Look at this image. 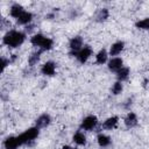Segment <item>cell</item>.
Returning <instances> with one entry per match:
<instances>
[{
    "label": "cell",
    "instance_id": "ba28073f",
    "mask_svg": "<svg viewBox=\"0 0 149 149\" xmlns=\"http://www.w3.org/2000/svg\"><path fill=\"white\" fill-rule=\"evenodd\" d=\"M51 123V116L48 113H42L41 115H38L35 120V127H37L38 129H43L47 128L49 125Z\"/></svg>",
    "mask_w": 149,
    "mask_h": 149
},
{
    "label": "cell",
    "instance_id": "30bf717a",
    "mask_svg": "<svg viewBox=\"0 0 149 149\" xmlns=\"http://www.w3.org/2000/svg\"><path fill=\"white\" fill-rule=\"evenodd\" d=\"M123 123H125V126H126L127 128H129V129L136 127L137 123H139V118H137L136 113H134V112H128V113L126 114L125 119H123Z\"/></svg>",
    "mask_w": 149,
    "mask_h": 149
},
{
    "label": "cell",
    "instance_id": "4fadbf2b",
    "mask_svg": "<svg viewBox=\"0 0 149 149\" xmlns=\"http://www.w3.org/2000/svg\"><path fill=\"white\" fill-rule=\"evenodd\" d=\"M118 125H119V116L112 115V116H108L107 119L104 120V122H102V128L106 129V130H112V129L116 128Z\"/></svg>",
    "mask_w": 149,
    "mask_h": 149
},
{
    "label": "cell",
    "instance_id": "ac0fdd59",
    "mask_svg": "<svg viewBox=\"0 0 149 149\" xmlns=\"http://www.w3.org/2000/svg\"><path fill=\"white\" fill-rule=\"evenodd\" d=\"M94 17H95V21H97V22H100V23L107 21V19L109 17V9L106 8V7H104V8H99V9L97 10Z\"/></svg>",
    "mask_w": 149,
    "mask_h": 149
},
{
    "label": "cell",
    "instance_id": "9c48e42d",
    "mask_svg": "<svg viewBox=\"0 0 149 149\" xmlns=\"http://www.w3.org/2000/svg\"><path fill=\"white\" fill-rule=\"evenodd\" d=\"M123 66V59L121 57H112L107 62V68L112 72H118Z\"/></svg>",
    "mask_w": 149,
    "mask_h": 149
},
{
    "label": "cell",
    "instance_id": "ffe728a7",
    "mask_svg": "<svg viewBox=\"0 0 149 149\" xmlns=\"http://www.w3.org/2000/svg\"><path fill=\"white\" fill-rule=\"evenodd\" d=\"M115 74H116V80L118 81H125V80H127L128 78H129V74H130V69L128 68V66H122L118 72H115Z\"/></svg>",
    "mask_w": 149,
    "mask_h": 149
},
{
    "label": "cell",
    "instance_id": "603a6c76",
    "mask_svg": "<svg viewBox=\"0 0 149 149\" xmlns=\"http://www.w3.org/2000/svg\"><path fill=\"white\" fill-rule=\"evenodd\" d=\"M122 91H123V84L121 81H118V80L111 87V92L113 95H119L122 93Z\"/></svg>",
    "mask_w": 149,
    "mask_h": 149
},
{
    "label": "cell",
    "instance_id": "277c9868",
    "mask_svg": "<svg viewBox=\"0 0 149 149\" xmlns=\"http://www.w3.org/2000/svg\"><path fill=\"white\" fill-rule=\"evenodd\" d=\"M98 123H99L98 118H97L95 115H93V114H90V115H86V116L81 120L79 127H80V130L91 132V130H93V129L98 126Z\"/></svg>",
    "mask_w": 149,
    "mask_h": 149
},
{
    "label": "cell",
    "instance_id": "9a60e30c",
    "mask_svg": "<svg viewBox=\"0 0 149 149\" xmlns=\"http://www.w3.org/2000/svg\"><path fill=\"white\" fill-rule=\"evenodd\" d=\"M97 143L100 148H108L112 144V139L111 136H108L107 134L104 133H99L97 135Z\"/></svg>",
    "mask_w": 149,
    "mask_h": 149
},
{
    "label": "cell",
    "instance_id": "3957f363",
    "mask_svg": "<svg viewBox=\"0 0 149 149\" xmlns=\"http://www.w3.org/2000/svg\"><path fill=\"white\" fill-rule=\"evenodd\" d=\"M38 135H40V129L34 126V127L26 129L20 135H17V137H19L21 146H28V144H31L38 137Z\"/></svg>",
    "mask_w": 149,
    "mask_h": 149
},
{
    "label": "cell",
    "instance_id": "d4e9b609",
    "mask_svg": "<svg viewBox=\"0 0 149 149\" xmlns=\"http://www.w3.org/2000/svg\"><path fill=\"white\" fill-rule=\"evenodd\" d=\"M62 149H73V147H71L70 144H64L62 146Z\"/></svg>",
    "mask_w": 149,
    "mask_h": 149
},
{
    "label": "cell",
    "instance_id": "52a82bcc",
    "mask_svg": "<svg viewBox=\"0 0 149 149\" xmlns=\"http://www.w3.org/2000/svg\"><path fill=\"white\" fill-rule=\"evenodd\" d=\"M56 70H57V65H56V63L54 61H47L41 66V73L43 76H45V77L55 76Z\"/></svg>",
    "mask_w": 149,
    "mask_h": 149
},
{
    "label": "cell",
    "instance_id": "7a4b0ae2",
    "mask_svg": "<svg viewBox=\"0 0 149 149\" xmlns=\"http://www.w3.org/2000/svg\"><path fill=\"white\" fill-rule=\"evenodd\" d=\"M29 41L34 47H36L42 52L43 51H49L54 48V40L43 35V34H41V33H36V34L31 35Z\"/></svg>",
    "mask_w": 149,
    "mask_h": 149
},
{
    "label": "cell",
    "instance_id": "44dd1931",
    "mask_svg": "<svg viewBox=\"0 0 149 149\" xmlns=\"http://www.w3.org/2000/svg\"><path fill=\"white\" fill-rule=\"evenodd\" d=\"M41 54H42L41 50H36V51L31 52V54L29 55V57H28V65H29V66H35V65L40 62Z\"/></svg>",
    "mask_w": 149,
    "mask_h": 149
},
{
    "label": "cell",
    "instance_id": "cb8c5ba5",
    "mask_svg": "<svg viewBox=\"0 0 149 149\" xmlns=\"http://www.w3.org/2000/svg\"><path fill=\"white\" fill-rule=\"evenodd\" d=\"M1 61H2V71H5V69L10 64V61H9V58L7 59L6 57H2Z\"/></svg>",
    "mask_w": 149,
    "mask_h": 149
},
{
    "label": "cell",
    "instance_id": "2e32d148",
    "mask_svg": "<svg viewBox=\"0 0 149 149\" xmlns=\"http://www.w3.org/2000/svg\"><path fill=\"white\" fill-rule=\"evenodd\" d=\"M72 142L79 147H83V146H86L87 143V137L86 135L81 132V130H78L73 135H72Z\"/></svg>",
    "mask_w": 149,
    "mask_h": 149
},
{
    "label": "cell",
    "instance_id": "7402d4cb",
    "mask_svg": "<svg viewBox=\"0 0 149 149\" xmlns=\"http://www.w3.org/2000/svg\"><path fill=\"white\" fill-rule=\"evenodd\" d=\"M135 27L140 30H149V16L137 20L135 22Z\"/></svg>",
    "mask_w": 149,
    "mask_h": 149
},
{
    "label": "cell",
    "instance_id": "8fae6325",
    "mask_svg": "<svg viewBox=\"0 0 149 149\" xmlns=\"http://www.w3.org/2000/svg\"><path fill=\"white\" fill-rule=\"evenodd\" d=\"M125 49V42L123 41H116L114 43H112V45L109 47V56L112 57H118Z\"/></svg>",
    "mask_w": 149,
    "mask_h": 149
},
{
    "label": "cell",
    "instance_id": "8992f818",
    "mask_svg": "<svg viewBox=\"0 0 149 149\" xmlns=\"http://www.w3.org/2000/svg\"><path fill=\"white\" fill-rule=\"evenodd\" d=\"M92 54H93L92 47L88 45V44H84V47L78 51V54H77L74 57H76V59H77L80 64H84V63H86V62L90 59V57L92 56Z\"/></svg>",
    "mask_w": 149,
    "mask_h": 149
},
{
    "label": "cell",
    "instance_id": "6da1fadb",
    "mask_svg": "<svg viewBox=\"0 0 149 149\" xmlns=\"http://www.w3.org/2000/svg\"><path fill=\"white\" fill-rule=\"evenodd\" d=\"M26 33L21 31V30H16V29H10L8 30L3 37H2V44L10 48V49H15L19 48L20 45H22L26 41Z\"/></svg>",
    "mask_w": 149,
    "mask_h": 149
},
{
    "label": "cell",
    "instance_id": "5bb4252c",
    "mask_svg": "<svg viewBox=\"0 0 149 149\" xmlns=\"http://www.w3.org/2000/svg\"><path fill=\"white\" fill-rule=\"evenodd\" d=\"M24 12H26V9L21 3H13L9 7V15L15 20H17Z\"/></svg>",
    "mask_w": 149,
    "mask_h": 149
},
{
    "label": "cell",
    "instance_id": "5b68a950",
    "mask_svg": "<svg viewBox=\"0 0 149 149\" xmlns=\"http://www.w3.org/2000/svg\"><path fill=\"white\" fill-rule=\"evenodd\" d=\"M83 47H84V40L80 35H76V36L70 38V41H69V51H70L71 56L74 57Z\"/></svg>",
    "mask_w": 149,
    "mask_h": 149
},
{
    "label": "cell",
    "instance_id": "e0dca14e",
    "mask_svg": "<svg viewBox=\"0 0 149 149\" xmlns=\"http://www.w3.org/2000/svg\"><path fill=\"white\" fill-rule=\"evenodd\" d=\"M33 19H34L33 13L26 10V12L16 20V23H17L19 26H29V24L33 22Z\"/></svg>",
    "mask_w": 149,
    "mask_h": 149
},
{
    "label": "cell",
    "instance_id": "7c38bea8",
    "mask_svg": "<svg viewBox=\"0 0 149 149\" xmlns=\"http://www.w3.org/2000/svg\"><path fill=\"white\" fill-rule=\"evenodd\" d=\"M19 147H21V143H20L17 136L10 135L3 140V148L5 149H17Z\"/></svg>",
    "mask_w": 149,
    "mask_h": 149
},
{
    "label": "cell",
    "instance_id": "d6986e66",
    "mask_svg": "<svg viewBox=\"0 0 149 149\" xmlns=\"http://www.w3.org/2000/svg\"><path fill=\"white\" fill-rule=\"evenodd\" d=\"M108 56H109V54L106 49H100L95 54V63L99 64V65H102V64L107 63L108 62Z\"/></svg>",
    "mask_w": 149,
    "mask_h": 149
}]
</instances>
